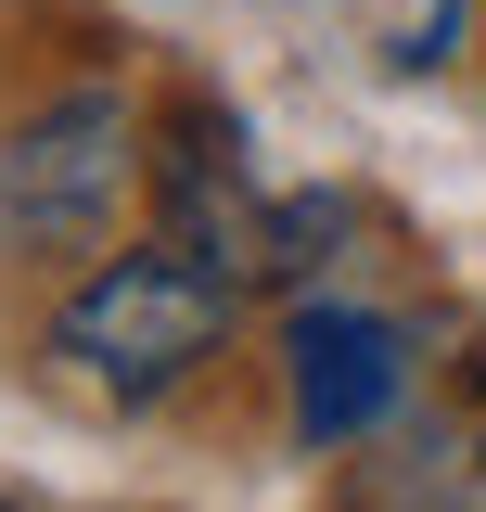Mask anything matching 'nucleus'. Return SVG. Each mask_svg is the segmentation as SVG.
<instances>
[{"instance_id":"f257e3e1","label":"nucleus","mask_w":486,"mask_h":512,"mask_svg":"<svg viewBox=\"0 0 486 512\" xmlns=\"http://www.w3.org/2000/svg\"><path fill=\"white\" fill-rule=\"evenodd\" d=\"M231 295H243V282H218L205 256L141 244V256H103V269L64 295L52 346H64L90 384H103V397H167L180 372H205V359H218Z\"/></svg>"},{"instance_id":"f03ea898","label":"nucleus","mask_w":486,"mask_h":512,"mask_svg":"<svg viewBox=\"0 0 486 512\" xmlns=\"http://www.w3.org/2000/svg\"><path fill=\"white\" fill-rule=\"evenodd\" d=\"M128 154H141L128 90H64V103H39V116L0 141V244L90 256L116 231V205H128Z\"/></svg>"},{"instance_id":"7ed1b4c3","label":"nucleus","mask_w":486,"mask_h":512,"mask_svg":"<svg viewBox=\"0 0 486 512\" xmlns=\"http://www.w3.org/2000/svg\"><path fill=\"white\" fill-rule=\"evenodd\" d=\"M154 205H167V244L205 256L218 282H269L282 269V205L243 167V128L218 103H180L167 116V154H154Z\"/></svg>"},{"instance_id":"20e7f679","label":"nucleus","mask_w":486,"mask_h":512,"mask_svg":"<svg viewBox=\"0 0 486 512\" xmlns=\"http://www.w3.org/2000/svg\"><path fill=\"white\" fill-rule=\"evenodd\" d=\"M282 384H295V436L346 448V436H371V423L410 397V333H397L384 308L307 295V308L282 320Z\"/></svg>"},{"instance_id":"39448f33","label":"nucleus","mask_w":486,"mask_h":512,"mask_svg":"<svg viewBox=\"0 0 486 512\" xmlns=\"http://www.w3.org/2000/svg\"><path fill=\"white\" fill-rule=\"evenodd\" d=\"M0 512H13V500H0Z\"/></svg>"}]
</instances>
